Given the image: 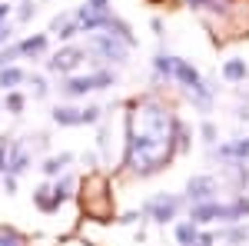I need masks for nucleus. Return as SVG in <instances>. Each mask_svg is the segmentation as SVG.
Listing matches in <instances>:
<instances>
[{
	"label": "nucleus",
	"instance_id": "9b49d317",
	"mask_svg": "<svg viewBox=\"0 0 249 246\" xmlns=\"http://www.w3.org/2000/svg\"><path fill=\"white\" fill-rule=\"evenodd\" d=\"M199 80H203V74H199V67H196L193 60H183V57L173 60V83H176L179 90H190Z\"/></svg>",
	"mask_w": 249,
	"mask_h": 246
},
{
	"label": "nucleus",
	"instance_id": "393cba45",
	"mask_svg": "<svg viewBox=\"0 0 249 246\" xmlns=\"http://www.w3.org/2000/svg\"><path fill=\"white\" fill-rule=\"evenodd\" d=\"M34 17H37V3H34V0H20L14 20H17V23H30Z\"/></svg>",
	"mask_w": 249,
	"mask_h": 246
},
{
	"label": "nucleus",
	"instance_id": "9d476101",
	"mask_svg": "<svg viewBox=\"0 0 249 246\" xmlns=\"http://www.w3.org/2000/svg\"><path fill=\"white\" fill-rule=\"evenodd\" d=\"M47 34L60 37V43H73V37H80L77 14H73V10H63V14H57V17L50 20V30H47Z\"/></svg>",
	"mask_w": 249,
	"mask_h": 246
},
{
	"label": "nucleus",
	"instance_id": "2f4dec72",
	"mask_svg": "<svg viewBox=\"0 0 249 246\" xmlns=\"http://www.w3.org/2000/svg\"><path fill=\"white\" fill-rule=\"evenodd\" d=\"M150 27H153V34H156V37L163 40V20H160V17H153V20H150Z\"/></svg>",
	"mask_w": 249,
	"mask_h": 246
},
{
	"label": "nucleus",
	"instance_id": "b1692460",
	"mask_svg": "<svg viewBox=\"0 0 249 246\" xmlns=\"http://www.w3.org/2000/svg\"><path fill=\"white\" fill-rule=\"evenodd\" d=\"M0 246H30V240L14 227H0Z\"/></svg>",
	"mask_w": 249,
	"mask_h": 246
},
{
	"label": "nucleus",
	"instance_id": "a878e982",
	"mask_svg": "<svg viewBox=\"0 0 249 246\" xmlns=\"http://www.w3.org/2000/svg\"><path fill=\"white\" fill-rule=\"evenodd\" d=\"M199 140H203L210 150L216 147V140H219V130H216V123H213V120H203V123H199Z\"/></svg>",
	"mask_w": 249,
	"mask_h": 246
},
{
	"label": "nucleus",
	"instance_id": "6e6552de",
	"mask_svg": "<svg viewBox=\"0 0 249 246\" xmlns=\"http://www.w3.org/2000/svg\"><path fill=\"white\" fill-rule=\"evenodd\" d=\"M213 160L219 163H249V136H236V140H226V143H216L210 150Z\"/></svg>",
	"mask_w": 249,
	"mask_h": 246
},
{
	"label": "nucleus",
	"instance_id": "39448f33",
	"mask_svg": "<svg viewBox=\"0 0 249 246\" xmlns=\"http://www.w3.org/2000/svg\"><path fill=\"white\" fill-rule=\"evenodd\" d=\"M107 116V110L100 107V103H83V107H77V103H63L60 100L57 107L50 110V120L57 123V127H96L100 120Z\"/></svg>",
	"mask_w": 249,
	"mask_h": 246
},
{
	"label": "nucleus",
	"instance_id": "7ed1b4c3",
	"mask_svg": "<svg viewBox=\"0 0 249 246\" xmlns=\"http://www.w3.org/2000/svg\"><path fill=\"white\" fill-rule=\"evenodd\" d=\"M83 50L87 57L93 60V67H126L130 63V43L116 34H107V30H93V34H83Z\"/></svg>",
	"mask_w": 249,
	"mask_h": 246
},
{
	"label": "nucleus",
	"instance_id": "20e7f679",
	"mask_svg": "<svg viewBox=\"0 0 249 246\" xmlns=\"http://www.w3.org/2000/svg\"><path fill=\"white\" fill-rule=\"evenodd\" d=\"M186 209V196L183 193H153L143 200L140 207V216L143 223H156V227H166V223H176Z\"/></svg>",
	"mask_w": 249,
	"mask_h": 246
},
{
	"label": "nucleus",
	"instance_id": "473e14b6",
	"mask_svg": "<svg viewBox=\"0 0 249 246\" xmlns=\"http://www.w3.org/2000/svg\"><path fill=\"white\" fill-rule=\"evenodd\" d=\"M80 246H87V243H80Z\"/></svg>",
	"mask_w": 249,
	"mask_h": 246
},
{
	"label": "nucleus",
	"instance_id": "2eb2a0df",
	"mask_svg": "<svg viewBox=\"0 0 249 246\" xmlns=\"http://www.w3.org/2000/svg\"><path fill=\"white\" fill-rule=\"evenodd\" d=\"M219 173H223V180L230 183V189H236V193H243V189L249 187V167L246 163H223Z\"/></svg>",
	"mask_w": 249,
	"mask_h": 246
},
{
	"label": "nucleus",
	"instance_id": "412c9836",
	"mask_svg": "<svg viewBox=\"0 0 249 246\" xmlns=\"http://www.w3.org/2000/svg\"><path fill=\"white\" fill-rule=\"evenodd\" d=\"M34 207L40 209V213H60V203L53 200V193H50V183H40V187H34Z\"/></svg>",
	"mask_w": 249,
	"mask_h": 246
},
{
	"label": "nucleus",
	"instance_id": "f03ea898",
	"mask_svg": "<svg viewBox=\"0 0 249 246\" xmlns=\"http://www.w3.org/2000/svg\"><path fill=\"white\" fill-rule=\"evenodd\" d=\"M116 87V70L110 67H90L87 74H70V76H57V96L63 103H73V100H87L90 94H100V90H110Z\"/></svg>",
	"mask_w": 249,
	"mask_h": 246
},
{
	"label": "nucleus",
	"instance_id": "c756f323",
	"mask_svg": "<svg viewBox=\"0 0 249 246\" xmlns=\"http://www.w3.org/2000/svg\"><path fill=\"white\" fill-rule=\"evenodd\" d=\"M10 17H14V7L10 3H0V23H7Z\"/></svg>",
	"mask_w": 249,
	"mask_h": 246
},
{
	"label": "nucleus",
	"instance_id": "c85d7f7f",
	"mask_svg": "<svg viewBox=\"0 0 249 246\" xmlns=\"http://www.w3.org/2000/svg\"><path fill=\"white\" fill-rule=\"evenodd\" d=\"M193 246H216V233L213 229H199V236H196Z\"/></svg>",
	"mask_w": 249,
	"mask_h": 246
},
{
	"label": "nucleus",
	"instance_id": "ddd939ff",
	"mask_svg": "<svg viewBox=\"0 0 249 246\" xmlns=\"http://www.w3.org/2000/svg\"><path fill=\"white\" fill-rule=\"evenodd\" d=\"M70 163H73V153H47L43 160H40V173L47 176V180H57L60 173L70 170Z\"/></svg>",
	"mask_w": 249,
	"mask_h": 246
},
{
	"label": "nucleus",
	"instance_id": "4be33fe9",
	"mask_svg": "<svg viewBox=\"0 0 249 246\" xmlns=\"http://www.w3.org/2000/svg\"><path fill=\"white\" fill-rule=\"evenodd\" d=\"M23 87H30V96H34V100H47L50 90H53L50 80H47L43 74H27V83H23Z\"/></svg>",
	"mask_w": 249,
	"mask_h": 246
},
{
	"label": "nucleus",
	"instance_id": "bb28decb",
	"mask_svg": "<svg viewBox=\"0 0 249 246\" xmlns=\"http://www.w3.org/2000/svg\"><path fill=\"white\" fill-rule=\"evenodd\" d=\"M20 60V47H17V40H10L7 47H0V67H14Z\"/></svg>",
	"mask_w": 249,
	"mask_h": 246
},
{
	"label": "nucleus",
	"instance_id": "0eeeda50",
	"mask_svg": "<svg viewBox=\"0 0 249 246\" xmlns=\"http://www.w3.org/2000/svg\"><path fill=\"white\" fill-rule=\"evenodd\" d=\"M183 196H186V207H193V203H210V200H219V180H216L213 173H193L190 180H186Z\"/></svg>",
	"mask_w": 249,
	"mask_h": 246
},
{
	"label": "nucleus",
	"instance_id": "5701e85b",
	"mask_svg": "<svg viewBox=\"0 0 249 246\" xmlns=\"http://www.w3.org/2000/svg\"><path fill=\"white\" fill-rule=\"evenodd\" d=\"M3 110L10 116H20L27 110V94L23 90H10V94H3Z\"/></svg>",
	"mask_w": 249,
	"mask_h": 246
},
{
	"label": "nucleus",
	"instance_id": "1a4fd4ad",
	"mask_svg": "<svg viewBox=\"0 0 249 246\" xmlns=\"http://www.w3.org/2000/svg\"><path fill=\"white\" fill-rule=\"evenodd\" d=\"M34 167V153L27 147V140H10V150H7V173L3 176H23V173Z\"/></svg>",
	"mask_w": 249,
	"mask_h": 246
},
{
	"label": "nucleus",
	"instance_id": "a211bd4d",
	"mask_svg": "<svg viewBox=\"0 0 249 246\" xmlns=\"http://www.w3.org/2000/svg\"><path fill=\"white\" fill-rule=\"evenodd\" d=\"M27 83V70L14 63V67H0V94H10V90H23Z\"/></svg>",
	"mask_w": 249,
	"mask_h": 246
},
{
	"label": "nucleus",
	"instance_id": "f8f14e48",
	"mask_svg": "<svg viewBox=\"0 0 249 246\" xmlns=\"http://www.w3.org/2000/svg\"><path fill=\"white\" fill-rule=\"evenodd\" d=\"M20 47V60H43L50 50V34H30V37L17 40Z\"/></svg>",
	"mask_w": 249,
	"mask_h": 246
},
{
	"label": "nucleus",
	"instance_id": "cd10ccee",
	"mask_svg": "<svg viewBox=\"0 0 249 246\" xmlns=\"http://www.w3.org/2000/svg\"><path fill=\"white\" fill-rule=\"evenodd\" d=\"M7 150H10V136L3 133V136H0V176L7 173Z\"/></svg>",
	"mask_w": 249,
	"mask_h": 246
},
{
	"label": "nucleus",
	"instance_id": "f3484780",
	"mask_svg": "<svg viewBox=\"0 0 249 246\" xmlns=\"http://www.w3.org/2000/svg\"><path fill=\"white\" fill-rule=\"evenodd\" d=\"M216 243L246 246L249 243V227L246 223H226V227H219V233H216Z\"/></svg>",
	"mask_w": 249,
	"mask_h": 246
},
{
	"label": "nucleus",
	"instance_id": "f257e3e1",
	"mask_svg": "<svg viewBox=\"0 0 249 246\" xmlns=\"http://www.w3.org/2000/svg\"><path fill=\"white\" fill-rule=\"evenodd\" d=\"M126 150L123 167L136 180H150L156 173L170 170L176 153V127L183 116L173 110L163 96L146 94L126 103Z\"/></svg>",
	"mask_w": 249,
	"mask_h": 246
},
{
	"label": "nucleus",
	"instance_id": "423d86ee",
	"mask_svg": "<svg viewBox=\"0 0 249 246\" xmlns=\"http://www.w3.org/2000/svg\"><path fill=\"white\" fill-rule=\"evenodd\" d=\"M87 60L90 57H87L83 43H63L60 50H53L50 57L43 60V70L53 76H70V74H80Z\"/></svg>",
	"mask_w": 249,
	"mask_h": 246
},
{
	"label": "nucleus",
	"instance_id": "6ab92c4d",
	"mask_svg": "<svg viewBox=\"0 0 249 246\" xmlns=\"http://www.w3.org/2000/svg\"><path fill=\"white\" fill-rule=\"evenodd\" d=\"M173 236H176V246H193L196 243V236H199V227L186 220V216H179L176 223H173Z\"/></svg>",
	"mask_w": 249,
	"mask_h": 246
},
{
	"label": "nucleus",
	"instance_id": "4468645a",
	"mask_svg": "<svg viewBox=\"0 0 249 246\" xmlns=\"http://www.w3.org/2000/svg\"><path fill=\"white\" fill-rule=\"evenodd\" d=\"M173 54H166V50H163V47H160V50H156L153 54V60H150V70H153V83H160V87H163V83H173Z\"/></svg>",
	"mask_w": 249,
	"mask_h": 246
},
{
	"label": "nucleus",
	"instance_id": "aec40b11",
	"mask_svg": "<svg viewBox=\"0 0 249 246\" xmlns=\"http://www.w3.org/2000/svg\"><path fill=\"white\" fill-rule=\"evenodd\" d=\"M219 76L226 80V83H246L249 80V67H246V60H226L223 63V70H219Z\"/></svg>",
	"mask_w": 249,
	"mask_h": 246
},
{
	"label": "nucleus",
	"instance_id": "dca6fc26",
	"mask_svg": "<svg viewBox=\"0 0 249 246\" xmlns=\"http://www.w3.org/2000/svg\"><path fill=\"white\" fill-rule=\"evenodd\" d=\"M50 193H53V200H57L60 207H63V203H70V200H73V193H77V176H73L70 170L60 173L57 180L50 183Z\"/></svg>",
	"mask_w": 249,
	"mask_h": 246
},
{
	"label": "nucleus",
	"instance_id": "7c9ffc66",
	"mask_svg": "<svg viewBox=\"0 0 249 246\" xmlns=\"http://www.w3.org/2000/svg\"><path fill=\"white\" fill-rule=\"evenodd\" d=\"M3 189H7V196L17 193V176H3Z\"/></svg>",
	"mask_w": 249,
	"mask_h": 246
}]
</instances>
